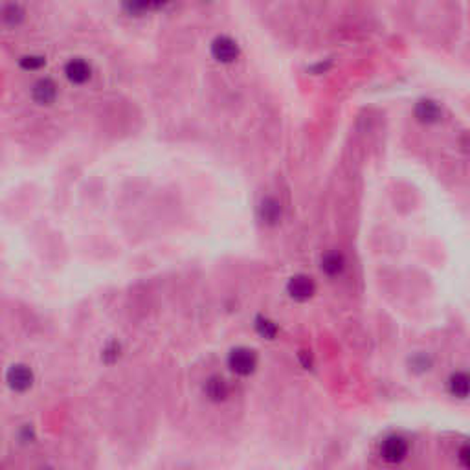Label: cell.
<instances>
[{
    "label": "cell",
    "mask_w": 470,
    "mask_h": 470,
    "mask_svg": "<svg viewBox=\"0 0 470 470\" xmlns=\"http://www.w3.org/2000/svg\"><path fill=\"white\" fill-rule=\"evenodd\" d=\"M287 293L288 296L296 301H307L314 296L316 293V283L312 277L305 274L293 275L287 283Z\"/></svg>",
    "instance_id": "obj_4"
},
{
    "label": "cell",
    "mask_w": 470,
    "mask_h": 470,
    "mask_svg": "<svg viewBox=\"0 0 470 470\" xmlns=\"http://www.w3.org/2000/svg\"><path fill=\"white\" fill-rule=\"evenodd\" d=\"M299 358H301V360H304V366H305V367H309V366H310V355H309V353H307V351H304V353H301V355H299Z\"/></svg>",
    "instance_id": "obj_20"
},
{
    "label": "cell",
    "mask_w": 470,
    "mask_h": 470,
    "mask_svg": "<svg viewBox=\"0 0 470 470\" xmlns=\"http://www.w3.org/2000/svg\"><path fill=\"white\" fill-rule=\"evenodd\" d=\"M17 439L18 443L23 445H32L37 439V434H35V428L32 425H23L17 430Z\"/></svg>",
    "instance_id": "obj_17"
},
{
    "label": "cell",
    "mask_w": 470,
    "mask_h": 470,
    "mask_svg": "<svg viewBox=\"0 0 470 470\" xmlns=\"http://www.w3.org/2000/svg\"><path fill=\"white\" fill-rule=\"evenodd\" d=\"M212 55L221 63H234L239 58V46L232 37L221 35L212 42Z\"/></svg>",
    "instance_id": "obj_5"
},
{
    "label": "cell",
    "mask_w": 470,
    "mask_h": 470,
    "mask_svg": "<svg viewBox=\"0 0 470 470\" xmlns=\"http://www.w3.org/2000/svg\"><path fill=\"white\" fill-rule=\"evenodd\" d=\"M4 382L15 393H26V391L34 388L35 375L28 364L17 362V364H12L6 369V373H4Z\"/></svg>",
    "instance_id": "obj_1"
},
{
    "label": "cell",
    "mask_w": 470,
    "mask_h": 470,
    "mask_svg": "<svg viewBox=\"0 0 470 470\" xmlns=\"http://www.w3.org/2000/svg\"><path fill=\"white\" fill-rule=\"evenodd\" d=\"M459 461L463 465V469H469V447L461 448V452H459Z\"/></svg>",
    "instance_id": "obj_19"
},
{
    "label": "cell",
    "mask_w": 470,
    "mask_h": 470,
    "mask_svg": "<svg viewBox=\"0 0 470 470\" xmlns=\"http://www.w3.org/2000/svg\"><path fill=\"white\" fill-rule=\"evenodd\" d=\"M24 18L23 8L18 4H6L0 10V23L6 24V26H17L21 24V21Z\"/></svg>",
    "instance_id": "obj_13"
},
{
    "label": "cell",
    "mask_w": 470,
    "mask_h": 470,
    "mask_svg": "<svg viewBox=\"0 0 470 470\" xmlns=\"http://www.w3.org/2000/svg\"><path fill=\"white\" fill-rule=\"evenodd\" d=\"M443 110L441 107L434 101V99H421L417 105H415V118H417L421 123H436V121L441 120Z\"/></svg>",
    "instance_id": "obj_9"
},
{
    "label": "cell",
    "mask_w": 470,
    "mask_h": 470,
    "mask_svg": "<svg viewBox=\"0 0 470 470\" xmlns=\"http://www.w3.org/2000/svg\"><path fill=\"white\" fill-rule=\"evenodd\" d=\"M321 270L325 272L327 275H340L345 269V259L340 252H327L323 258H321Z\"/></svg>",
    "instance_id": "obj_11"
},
{
    "label": "cell",
    "mask_w": 470,
    "mask_h": 470,
    "mask_svg": "<svg viewBox=\"0 0 470 470\" xmlns=\"http://www.w3.org/2000/svg\"><path fill=\"white\" fill-rule=\"evenodd\" d=\"M281 215H283V208H281L280 201H275L272 197H267L261 201L258 208V217L264 226H275L281 221Z\"/></svg>",
    "instance_id": "obj_6"
},
{
    "label": "cell",
    "mask_w": 470,
    "mask_h": 470,
    "mask_svg": "<svg viewBox=\"0 0 470 470\" xmlns=\"http://www.w3.org/2000/svg\"><path fill=\"white\" fill-rule=\"evenodd\" d=\"M120 356H121V345H120V342H116V340L109 342V344L103 347V351H101V358H103V362H107V364H114V362H118Z\"/></svg>",
    "instance_id": "obj_15"
},
{
    "label": "cell",
    "mask_w": 470,
    "mask_h": 470,
    "mask_svg": "<svg viewBox=\"0 0 470 470\" xmlns=\"http://www.w3.org/2000/svg\"><path fill=\"white\" fill-rule=\"evenodd\" d=\"M46 59L42 55H26L21 59V66L26 70H37L40 66H45Z\"/></svg>",
    "instance_id": "obj_18"
},
{
    "label": "cell",
    "mask_w": 470,
    "mask_h": 470,
    "mask_svg": "<svg viewBox=\"0 0 470 470\" xmlns=\"http://www.w3.org/2000/svg\"><path fill=\"white\" fill-rule=\"evenodd\" d=\"M432 367V358L428 355H423V353H419V355H415L410 360V369L415 373H425L428 371Z\"/></svg>",
    "instance_id": "obj_16"
},
{
    "label": "cell",
    "mask_w": 470,
    "mask_h": 470,
    "mask_svg": "<svg viewBox=\"0 0 470 470\" xmlns=\"http://www.w3.org/2000/svg\"><path fill=\"white\" fill-rule=\"evenodd\" d=\"M448 390L458 399H467L469 397V375L463 371L454 373L448 380Z\"/></svg>",
    "instance_id": "obj_12"
},
{
    "label": "cell",
    "mask_w": 470,
    "mask_h": 470,
    "mask_svg": "<svg viewBox=\"0 0 470 470\" xmlns=\"http://www.w3.org/2000/svg\"><path fill=\"white\" fill-rule=\"evenodd\" d=\"M408 441L402 436H388L384 441L380 443V458L388 463H401L408 456Z\"/></svg>",
    "instance_id": "obj_3"
},
{
    "label": "cell",
    "mask_w": 470,
    "mask_h": 470,
    "mask_svg": "<svg viewBox=\"0 0 470 470\" xmlns=\"http://www.w3.org/2000/svg\"><path fill=\"white\" fill-rule=\"evenodd\" d=\"M37 470H58V469H53V467H50V465H45V467H40V469H37Z\"/></svg>",
    "instance_id": "obj_21"
},
{
    "label": "cell",
    "mask_w": 470,
    "mask_h": 470,
    "mask_svg": "<svg viewBox=\"0 0 470 470\" xmlns=\"http://www.w3.org/2000/svg\"><path fill=\"white\" fill-rule=\"evenodd\" d=\"M32 96L39 105H50L58 98V85L50 77H40L32 88Z\"/></svg>",
    "instance_id": "obj_7"
},
{
    "label": "cell",
    "mask_w": 470,
    "mask_h": 470,
    "mask_svg": "<svg viewBox=\"0 0 470 470\" xmlns=\"http://www.w3.org/2000/svg\"><path fill=\"white\" fill-rule=\"evenodd\" d=\"M0 470H2V469H0Z\"/></svg>",
    "instance_id": "obj_22"
},
{
    "label": "cell",
    "mask_w": 470,
    "mask_h": 470,
    "mask_svg": "<svg viewBox=\"0 0 470 470\" xmlns=\"http://www.w3.org/2000/svg\"><path fill=\"white\" fill-rule=\"evenodd\" d=\"M256 331H258L263 338L272 340L275 334H277V325H275L272 320H269V318H264V316H258V318H256Z\"/></svg>",
    "instance_id": "obj_14"
},
{
    "label": "cell",
    "mask_w": 470,
    "mask_h": 470,
    "mask_svg": "<svg viewBox=\"0 0 470 470\" xmlns=\"http://www.w3.org/2000/svg\"><path fill=\"white\" fill-rule=\"evenodd\" d=\"M204 395H206L212 402L226 401V397L230 395L228 382H226L223 377L213 375V377H210V379L204 382Z\"/></svg>",
    "instance_id": "obj_10"
},
{
    "label": "cell",
    "mask_w": 470,
    "mask_h": 470,
    "mask_svg": "<svg viewBox=\"0 0 470 470\" xmlns=\"http://www.w3.org/2000/svg\"><path fill=\"white\" fill-rule=\"evenodd\" d=\"M228 367L235 375L248 377L258 367V355L256 351L248 347H235L228 353Z\"/></svg>",
    "instance_id": "obj_2"
},
{
    "label": "cell",
    "mask_w": 470,
    "mask_h": 470,
    "mask_svg": "<svg viewBox=\"0 0 470 470\" xmlns=\"http://www.w3.org/2000/svg\"><path fill=\"white\" fill-rule=\"evenodd\" d=\"M64 74H66L69 81H72L75 85H81V83H86V81L90 79L92 69L85 59L77 58L66 63V66H64Z\"/></svg>",
    "instance_id": "obj_8"
}]
</instances>
